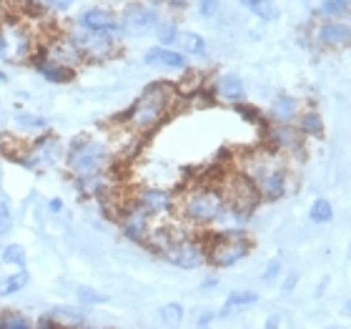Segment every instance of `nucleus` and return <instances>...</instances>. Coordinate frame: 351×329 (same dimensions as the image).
<instances>
[{
    "instance_id": "1",
    "label": "nucleus",
    "mask_w": 351,
    "mask_h": 329,
    "mask_svg": "<svg viewBox=\"0 0 351 329\" xmlns=\"http://www.w3.org/2000/svg\"><path fill=\"white\" fill-rule=\"evenodd\" d=\"M256 186L261 201H278L291 191V174L284 156L274 154L269 148L254 151L243 159V166L239 171Z\"/></svg>"
},
{
    "instance_id": "2",
    "label": "nucleus",
    "mask_w": 351,
    "mask_h": 329,
    "mask_svg": "<svg viewBox=\"0 0 351 329\" xmlns=\"http://www.w3.org/2000/svg\"><path fill=\"white\" fill-rule=\"evenodd\" d=\"M176 91L171 83H151L143 93L133 101V106L125 111L123 124L131 128L133 133H148L158 128V126L171 116V111L176 106Z\"/></svg>"
},
{
    "instance_id": "3",
    "label": "nucleus",
    "mask_w": 351,
    "mask_h": 329,
    "mask_svg": "<svg viewBox=\"0 0 351 329\" xmlns=\"http://www.w3.org/2000/svg\"><path fill=\"white\" fill-rule=\"evenodd\" d=\"M223 209H226L223 189L213 183H198L183 191L181 196H176V212L181 214L186 224L196 229L216 227L223 216Z\"/></svg>"
},
{
    "instance_id": "4",
    "label": "nucleus",
    "mask_w": 351,
    "mask_h": 329,
    "mask_svg": "<svg viewBox=\"0 0 351 329\" xmlns=\"http://www.w3.org/2000/svg\"><path fill=\"white\" fill-rule=\"evenodd\" d=\"M66 161L73 179L101 176L110 166V148L98 139L81 136V139H73V144L66 148Z\"/></svg>"
},
{
    "instance_id": "5",
    "label": "nucleus",
    "mask_w": 351,
    "mask_h": 329,
    "mask_svg": "<svg viewBox=\"0 0 351 329\" xmlns=\"http://www.w3.org/2000/svg\"><path fill=\"white\" fill-rule=\"evenodd\" d=\"M206 251L213 269H231L251 254V239L243 229H221L206 236Z\"/></svg>"
},
{
    "instance_id": "6",
    "label": "nucleus",
    "mask_w": 351,
    "mask_h": 329,
    "mask_svg": "<svg viewBox=\"0 0 351 329\" xmlns=\"http://www.w3.org/2000/svg\"><path fill=\"white\" fill-rule=\"evenodd\" d=\"M161 259L176 266V269H201L208 264V251H206V239L193 234H178L169 249L161 254Z\"/></svg>"
},
{
    "instance_id": "7",
    "label": "nucleus",
    "mask_w": 351,
    "mask_h": 329,
    "mask_svg": "<svg viewBox=\"0 0 351 329\" xmlns=\"http://www.w3.org/2000/svg\"><path fill=\"white\" fill-rule=\"evenodd\" d=\"M63 156H66L63 144L53 133H43L25 154L15 156V161L21 163L23 168H28V171H38V168H45V166H56Z\"/></svg>"
},
{
    "instance_id": "8",
    "label": "nucleus",
    "mask_w": 351,
    "mask_h": 329,
    "mask_svg": "<svg viewBox=\"0 0 351 329\" xmlns=\"http://www.w3.org/2000/svg\"><path fill=\"white\" fill-rule=\"evenodd\" d=\"M118 224H121V231H123L125 239H131L136 244H146L148 234H151V216H148L143 209H141L136 201H125L123 206H118Z\"/></svg>"
},
{
    "instance_id": "9",
    "label": "nucleus",
    "mask_w": 351,
    "mask_h": 329,
    "mask_svg": "<svg viewBox=\"0 0 351 329\" xmlns=\"http://www.w3.org/2000/svg\"><path fill=\"white\" fill-rule=\"evenodd\" d=\"M263 139H266V148L274 151L278 156H293L304 151V136L299 133V128L286 124H274L263 128Z\"/></svg>"
},
{
    "instance_id": "10",
    "label": "nucleus",
    "mask_w": 351,
    "mask_h": 329,
    "mask_svg": "<svg viewBox=\"0 0 351 329\" xmlns=\"http://www.w3.org/2000/svg\"><path fill=\"white\" fill-rule=\"evenodd\" d=\"M133 201L154 219V216H166L176 209V194L161 186H143L133 194Z\"/></svg>"
},
{
    "instance_id": "11",
    "label": "nucleus",
    "mask_w": 351,
    "mask_h": 329,
    "mask_svg": "<svg viewBox=\"0 0 351 329\" xmlns=\"http://www.w3.org/2000/svg\"><path fill=\"white\" fill-rule=\"evenodd\" d=\"M158 10L148 5H128L123 10V18H121V28L133 33V36H143V33H151L158 25Z\"/></svg>"
},
{
    "instance_id": "12",
    "label": "nucleus",
    "mask_w": 351,
    "mask_h": 329,
    "mask_svg": "<svg viewBox=\"0 0 351 329\" xmlns=\"http://www.w3.org/2000/svg\"><path fill=\"white\" fill-rule=\"evenodd\" d=\"M81 23V28L88 30V33H95V36H106V38H116L121 33V23L108 13V10H103V8H90L86 13L78 18Z\"/></svg>"
},
{
    "instance_id": "13",
    "label": "nucleus",
    "mask_w": 351,
    "mask_h": 329,
    "mask_svg": "<svg viewBox=\"0 0 351 329\" xmlns=\"http://www.w3.org/2000/svg\"><path fill=\"white\" fill-rule=\"evenodd\" d=\"M75 43V48L81 51L83 60H103L108 58L110 53H113V38H106V36H95V33H88V30H81V33H75L71 38Z\"/></svg>"
},
{
    "instance_id": "14",
    "label": "nucleus",
    "mask_w": 351,
    "mask_h": 329,
    "mask_svg": "<svg viewBox=\"0 0 351 329\" xmlns=\"http://www.w3.org/2000/svg\"><path fill=\"white\" fill-rule=\"evenodd\" d=\"M316 41L324 48H349L351 45V25L346 21H326L316 30Z\"/></svg>"
},
{
    "instance_id": "15",
    "label": "nucleus",
    "mask_w": 351,
    "mask_h": 329,
    "mask_svg": "<svg viewBox=\"0 0 351 329\" xmlns=\"http://www.w3.org/2000/svg\"><path fill=\"white\" fill-rule=\"evenodd\" d=\"M143 63L151 68H169V71H186L189 68V58L183 53L173 51V48H163V45L148 48Z\"/></svg>"
},
{
    "instance_id": "16",
    "label": "nucleus",
    "mask_w": 351,
    "mask_h": 329,
    "mask_svg": "<svg viewBox=\"0 0 351 329\" xmlns=\"http://www.w3.org/2000/svg\"><path fill=\"white\" fill-rule=\"evenodd\" d=\"M211 93L226 103H243V98H246V86H243L239 73H221L219 78L213 81Z\"/></svg>"
},
{
    "instance_id": "17",
    "label": "nucleus",
    "mask_w": 351,
    "mask_h": 329,
    "mask_svg": "<svg viewBox=\"0 0 351 329\" xmlns=\"http://www.w3.org/2000/svg\"><path fill=\"white\" fill-rule=\"evenodd\" d=\"M33 66H36V71H38V76L40 78H45L48 83H58V86H63V83H71L73 81V76H75V71L73 68H68V66H63V63H58V60H53V58H48V56H36L33 58Z\"/></svg>"
},
{
    "instance_id": "18",
    "label": "nucleus",
    "mask_w": 351,
    "mask_h": 329,
    "mask_svg": "<svg viewBox=\"0 0 351 329\" xmlns=\"http://www.w3.org/2000/svg\"><path fill=\"white\" fill-rule=\"evenodd\" d=\"M299 101L289 93H278L269 106V118L274 124H286L291 126L296 118H299Z\"/></svg>"
},
{
    "instance_id": "19",
    "label": "nucleus",
    "mask_w": 351,
    "mask_h": 329,
    "mask_svg": "<svg viewBox=\"0 0 351 329\" xmlns=\"http://www.w3.org/2000/svg\"><path fill=\"white\" fill-rule=\"evenodd\" d=\"M254 304H258V292H254V289H236V292H231L226 297L221 312H216V319L231 317L236 309H246V307H254Z\"/></svg>"
},
{
    "instance_id": "20",
    "label": "nucleus",
    "mask_w": 351,
    "mask_h": 329,
    "mask_svg": "<svg viewBox=\"0 0 351 329\" xmlns=\"http://www.w3.org/2000/svg\"><path fill=\"white\" fill-rule=\"evenodd\" d=\"M30 284V271L28 269H15L13 274L0 279V302L10 299L15 294H21Z\"/></svg>"
},
{
    "instance_id": "21",
    "label": "nucleus",
    "mask_w": 351,
    "mask_h": 329,
    "mask_svg": "<svg viewBox=\"0 0 351 329\" xmlns=\"http://www.w3.org/2000/svg\"><path fill=\"white\" fill-rule=\"evenodd\" d=\"M176 48H178V53H189V56H198V58H204L206 56V41L198 33H193V30H178V38H176Z\"/></svg>"
},
{
    "instance_id": "22",
    "label": "nucleus",
    "mask_w": 351,
    "mask_h": 329,
    "mask_svg": "<svg viewBox=\"0 0 351 329\" xmlns=\"http://www.w3.org/2000/svg\"><path fill=\"white\" fill-rule=\"evenodd\" d=\"M299 133L304 136V139H322L324 136V118L319 111H304V113H299Z\"/></svg>"
},
{
    "instance_id": "23",
    "label": "nucleus",
    "mask_w": 351,
    "mask_h": 329,
    "mask_svg": "<svg viewBox=\"0 0 351 329\" xmlns=\"http://www.w3.org/2000/svg\"><path fill=\"white\" fill-rule=\"evenodd\" d=\"M15 124L21 126L23 131H48V118L40 116V113H33V111H18L15 113Z\"/></svg>"
},
{
    "instance_id": "24",
    "label": "nucleus",
    "mask_w": 351,
    "mask_h": 329,
    "mask_svg": "<svg viewBox=\"0 0 351 329\" xmlns=\"http://www.w3.org/2000/svg\"><path fill=\"white\" fill-rule=\"evenodd\" d=\"M158 317H161V322L166 324V327L178 329L183 324V319H186V309H183V304H178V302H169V304H163V307L158 309Z\"/></svg>"
},
{
    "instance_id": "25",
    "label": "nucleus",
    "mask_w": 351,
    "mask_h": 329,
    "mask_svg": "<svg viewBox=\"0 0 351 329\" xmlns=\"http://www.w3.org/2000/svg\"><path fill=\"white\" fill-rule=\"evenodd\" d=\"M0 259H3V264H8V266L25 269V264H28V251H25L23 244H8V247L3 249Z\"/></svg>"
},
{
    "instance_id": "26",
    "label": "nucleus",
    "mask_w": 351,
    "mask_h": 329,
    "mask_svg": "<svg viewBox=\"0 0 351 329\" xmlns=\"http://www.w3.org/2000/svg\"><path fill=\"white\" fill-rule=\"evenodd\" d=\"M308 219L314 221V224H331L334 221V206H331L329 198H316L311 209H308Z\"/></svg>"
},
{
    "instance_id": "27",
    "label": "nucleus",
    "mask_w": 351,
    "mask_h": 329,
    "mask_svg": "<svg viewBox=\"0 0 351 329\" xmlns=\"http://www.w3.org/2000/svg\"><path fill=\"white\" fill-rule=\"evenodd\" d=\"M0 329H36V324L21 312H0Z\"/></svg>"
},
{
    "instance_id": "28",
    "label": "nucleus",
    "mask_w": 351,
    "mask_h": 329,
    "mask_svg": "<svg viewBox=\"0 0 351 329\" xmlns=\"http://www.w3.org/2000/svg\"><path fill=\"white\" fill-rule=\"evenodd\" d=\"M75 299L86 304V307H95V304H103V302H108V297L101 292H95L90 286H75Z\"/></svg>"
},
{
    "instance_id": "29",
    "label": "nucleus",
    "mask_w": 351,
    "mask_h": 329,
    "mask_svg": "<svg viewBox=\"0 0 351 329\" xmlns=\"http://www.w3.org/2000/svg\"><path fill=\"white\" fill-rule=\"evenodd\" d=\"M156 36H158V43L163 48H173L176 38H178V25L176 23H158L156 25Z\"/></svg>"
},
{
    "instance_id": "30",
    "label": "nucleus",
    "mask_w": 351,
    "mask_h": 329,
    "mask_svg": "<svg viewBox=\"0 0 351 329\" xmlns=\"http://www.w3.org/2000/svg\"><path fill=\"white\" fill-rule=\"evenodd\" d=\"M236 111H239V116L243 118V121H249V124L254 126H261V128H266V121H263L261 111L254 109V106H249V103H236Z\"/></svg>"
},
{
    "instance_id": "31",
    "label": "nucleus",
    "mask_w": 351,
    "mask_h": 329,
    "mask_svg": "<svg viewBox=\"0 0 351 329\" xmlns=\"http://www.w3.org/2000/svg\"><path fill=\"white\" fill-rule=\"evenodd\" d=\"M13 209H10V204L8 201H0V236H8L10 231H13Z\"/></svg>"
},
{
    "instance_id": "32",
    "label": "nucleus",
    "mask_w": 351,
    "mask_h": 329,
    "mask_svg": "<svg viewBox=\"0 0 351 329\" xmlns=\"http://www.w3.org/2000/svg\"><path fill=\"white\" fill-rule=\"evenodd\" d=\"M281 271H284V264H281V259H271V262L266 264L263 274H261V282H263V284H274V282L281 277Z\"/></svg>"
},
{
    "instance_id": "33",
    "label": "nucleus",
    "mask_w": 351,
    "mask_h": 329,
    "mask_svg": "<svg viewBox=\"0 0 351 329\" xmlns=\"http://www.w3.org/2000/svg\"><path fill=\"white\" fill-rule=\"evenodd\" d=\"M251 10H254L258 18H263V21H274V18H276V5H274L271 0H258Z\"/></svg>"
},
{
    "instance_id": "34",
    "label": "nucleus",
    "mask_w": 351,
    "mask_h": 329,
    "mask_svg": "<svg viewBox=\"0 0 351 329\" xmlns=\"http://www.w3.org/2000/svg\"><path fill=\"white\" fill-rule=\"evenodd\" d=\"M299 286V271H286L284 282H281V292L284 294H293Z\"/></svg>"
},
{
    "instance_id": "35",
    "label": "nucleus",
    "mask_w": 351,
    "mask_h": 329,
    "mask_svg": "<svg viewBox=\"0 0 351 329\" xmlns=\"http://www.w3.org/2000/svg\"><path fill=\"white\" fill-rule=\"evenodd\" d=\"M219 5L221 0H198V13L204 15V18H211V15H216Z\"/></svg>"
},
{
    "instance_id": "36",
    "label": "nucleus",
    "mask_w": 351,
    "mask_h": 329,
    "mask_svg": "<svg viewBox=\"0 0 351 329\" xmlns=\"http://www.w3.org/2000/svg\"><path fill=\"white\" fill-rule=\"evenodd\" d=\"M213 322H216V312H211V309H206V312H201V315H198L196 327H198V329H208Z\"/></svg>"
},
{
    "instance_id": "37",
    "label": "nucleus",
    "mask_w": 351,
    "mask_h": 329,
    "mask_svg": "<svg viewBox=\"0 0 351 329\" xmlns=\"http://www.w3.org/2000/svg\"><path fill=\"white\" fill-rule=\"evenodd\" d=\"M329 284H331V277H329V274H326V277L319 279V284H316V292H314L316 299H322L324 294H326V289H329Z\"/></svg>"
},
{
    "instance_id": "38",
    "label": "nucleus",
    "mask_w": 351,
    "mask_h": 329,
    "mask_svg": "<svg viewBox=\"0 0 351 329\" xmlns=\"http://www.w3.org/2000/svg\"><path fill=\"white\" fill-rule=\"evenodd\" d=\"M281 322H284V319H281V315H269L266 317V324H263V329H281Z\"/></svg>"
},
{
    "instance_id": "39",
    "label": "nucleus",
    "mask_w": 351,
    "mask_h": 329,
    "mask_svg": "<svg viewBox=\"0 0 351 329\" xmlns=\"http://www.w3.org/2000/svg\"><path fill=\"white\" fill-rule=\"evenodd\" d=\"M48 3H51L53 10H58V13H63V10H68V8L73 5L75 0H48Z\"/></svg>"
},
{
    "instance_id": "40",
    "label": "nucleus",
    "mask_w": 351,
    "mask_h": 329,
    "mask_svg": "<svg viewBox=\"0 0 351 329\" xmlns=\"http://www.w3.org/2000/svg\"><path fill=\"white\" fill-rule=\"evenodd\" d=\"M48 212L60 214V212H63V201H60V198H51V201H48Z\"/></svg>"
},
{
    "instance_id": "41",
    "label": "nucleus",
    "mask_w": 351,
    "mask_h": 329,
    "mask_svg": "<svg viewBox=\"0 0 351 329\" xmlns=\"http://www.w3.org/2000/svg\"><path fill=\"white\" fill-rule=\"evenodd\" d=\"M8 51H10V45H8V38L0 33V60L8 58Z\"/></svg>"
},
{
    "instance_id": "42",
    "label": "nucleus",
    "mask_w": 351,
    "mask_h": 329,
    "mask_svg": "<svg viewBox=\"0 0 351 329\" xmlns=\"http://www.w3.org/2000/svg\"><path fill=\"white\" fill-rule=\"evenodd\" d=\"M201 286H204V289H213V286H219V277L204 279V282H201Z\"/></svg>"
},
{
    "instance_id": "43",
    "label": "nucleus",
    "mask_w": 351,
    "mask_h": 329,
    "mask_svg": "<svg viewBox=\"0 0 351 329\" xmlns=\"http://www.w3.org/2000/svg\"><path fill=\"white\" fill-rule=\"evenodd\" d=\"M169 5L171 8H178V10H181V8L189 5V0H169Z\"/></svg>"
},
{
    "instance_id": "44",
    "label": "nucleus",
    "mask_w": 351,
    "mask_h": 329,
    "mask_svg": "<svg viewBox=\"0 0 351 329\" xmlns=\"http://www.w3.org/2000/svg\"><path fill=\"white\" fill-rule=\"evenodd\" d=\"M344 315H346V317H351V297L344 302Z\"/></svg>"
},
{
    "instance_id": "45",
    "label": "nucleus",
    "mask_w": 351,
    "mask_h": 329,
    "mask_svg": "<svg viewBox=\"0 0 351 329\" xmlns=\"http://www.w3.org/2000/svg\"><path fill=\"white\" fill-rule=\"evenodd\" d=\"M241 3H243V5H246V8H254V5H256V3H258V0H241Z\"/></svg>"
},
{
    "instance_id": "46",
    "label": "nucleus",
    "mask_w": 351,
    "mask_h": 329,
    "mask_svg": "<svg viewBox=\"0 0 351 329\" xmlns=\"http://www.w3.org/2000/svg\"><path fill=\"white\" fill-rule=\"evenodd\" d=\"M304 3H308V8H316L319 3H324V0H304Z\"/></svg>"
},
{
    "instance_id": "47",
    "label": "nucleus",
    "mask_w": 351,
    "mask_h": 329,
    "mask_svg": "<svg viewBox=\"0 0 351 329\" xmlns=\"http://www.w3.org/2000/svg\"><path fill=\"white\" fill-rule=\"evenodd\" d=\"M5 81H8V76L3 73V71H0V83H5Z\"/></svg>"
},
{
    "instance_id": "48",
    "label": "nucleus",
    "mask_w": 351,
    "mask_h": 329,
    "mask_svg": "<svg viewBox=\"0 0 351 329\" xmlns=\"http://www.w3.org/2000/svg\"><path fill=\"white\" fill-rule=\"evenodd\" d=\"M349 256H351V239H349Z\"/></svg>"
},
{
    "instance_id": "49",
    "label": "nucleus",
    "mask_w": 351,
    "mask_h": 329,
    "mask_svg": "<svg viewBox=\"0 0 351 329\" xmlns=\"http://www.w3.org/2000/svg\"><path fill=\"white\" fill-rule=\"evenodd\" d=\"M326 329H337V327H326Z\"/></svg>"
}]
</instances>
